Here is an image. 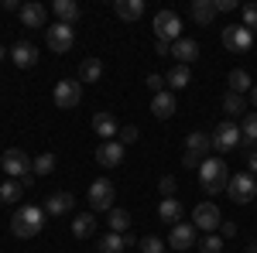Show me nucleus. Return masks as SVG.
<instances>
[{"label":"nucleus","mask_w":257,"mask_h":253,"mask_svg":"<svg viewBox=\"0 0 257 253\" xmlns=\"http://www.w3.org/2000/svg\"><path fill=\"white\" fill-rule=\"evenodd\" d=\"M41 226H45V209H38V205H21L18 212L11 215V233L18 236V239L38 236Z\"/></svg>","instance_id":"1"},{"label":"nucleus","mask_w":257,"mask_h":253,"mask_svg":"<svg viewBox=\"0 0 257 253\" xmlns=\"http://www.w3.org/2000/svg\"><path fill=\"white\" fill-rule=\"evenodd\" d=\"M199 185L209 195H226V185H230V171L219 157H206L202 168H199Z\"/></svg>","instance_id":"2"},{"label":"nucleus","mask_w":257,"mask_h":253,"mask_svg":"<svg viewBox=\"0 0 257 253\" xmlns=\"http://www.w3.org/2000/svg\"><path fill=\"white\" fill-rule=\"evenodd\" d=\"M223 45L233 55H247L254 48V31H247L243 24H230V28H223Z\"/></svg>","instance_id":"3"},{"label":"nucleus","mask_w":257,"mask_h":253,"mask_svg":"<svg viewBox=\"0 0 257 253\" xmlns=\"http://www.w3.org/2000/svg\"><path fill=\"white\" fill-rule=\"evenodd\" d=\"M155 35L161 41H168V45H175L182 38V18H178L175 11H158L155 14Z\"/></svg>","instance_id":"4"},{"label":"nucleus","mask_w":257,"mask_h":253,"mask_svg":"<svg viewBox=\"0 0 257 253\" xmlns=\"http://www.w3.org/2000/svg\"><path fill=\"white\" fill-rule=\"evenodd\" d=\"M113 181L110 178H96L93 185H89V205H93V212H110L113 209Z\"/></svg>","instance_id":"5"},{"label":"nucleus","mask_w":257,"mask_h":253,"mask_svg":"<svg viewBox=\"0 0 257 253\" xmlns=\"http://www.w3.org/2000/svg\"><path fill=\"white\" fill-rule=\"evenodd\" d=\"M226 195L233 198V202H240V205H247V202H254L257 195V181L254 175H230V185H226Z\"/></svg>","instance_id":"6"},{"label":"nucleus","mask_w":257,"mask_h":253,"mask_svg":"<svg viewBox=\"0 0 257 253\" xmlns=\"http://www.w3.org/2000/svg\"><path fill=\"white\" fill-rule=\"evenodd\" d=\"M0 168L7 171V178H14V181H21V178L31 175V161H28V154H24V151H18V147L4 151V157H0Z\"/></svg>","instance_id":"7"},{"label":"nucleus","mask_w":257,"mask_h":253,"mask_svg":"<svg viewBox=\"0 0 257 253\" xmlns=\"http://www.w3.org/2000/svg\"><path fill=\"white\" fill-rule=\"evenodd\" d=\"M45 41H48V48L55 52V55H65L72 45H76V35H72V24H52L48 31H45Z\"/></svg>","instance_id":"8"},{"label":"nucleus","mask_w":257,"mask_h":253,"mask_svg":"<svg viewBox=\"0 0 257 253\" xmlns=\"http://www.w3.org/2000/svg\"><path fill=\"white\" fill-rule=\"evenodd\" d=\"M52 99H55L59 110H72V106H79V99H82V86L76 79H62V82H55Z\"/></svg>","instance_id":"9"},{"label":"nucleus","mask_w":257,"mask_h":253,"mask_svg":"<svg viewBox=\"0 0 257 253\" xmlns=\"http://www.w3.org/2000/svg\"><path fill=\"white\" fill-rule=\"evenodd\" d=\"M233 147H240V127L233 120H223L216 127V134H213V151L226 154V151H233Z\"/></svg>","instance_id":"10"},{"label":"nucleus","mask_w":257,"mask_h":253,"mask_svg":"<svg viewBox=\"0 0 257 253\" xmlns=\"http://www.w3.org/2000/svg\"><path fill=\"white\" fill-rule=\"evenodd\" d=\"M192 226H196V229H202V233H213V229H219V209L213 205V202H202V205H196V212H192Z\"/></svg>","instance_id":"11"},{"label":"nucleus","mask_w":257,"mask_h":253,"mask_svg":"<svg viewBox=\"0 0 257 253\" xmlns=\"http://www.w3.org/2000/svg\"><path fill=\"white\" fill-rule=\"evenodd\" d=\"M168 243L175 246V253L196 246V226H192V222H175V226H172V233H168Z\"/></svg>","instance_id":"12"},{"label":"nucleus","mask_w":257,"mask_h":253,"mask_svg":"<svg viewBox=\"0 0 257 253\" xmlns=\"http://www.w3.org/2000/svg\"><path fill=\"white\" fill-rule=\"evenodd\" d=\"M96 161L103 164V168H117V164H123V144H120V140L99 144L96 147Z\"/></svg>","instance_id":"13"},{"label":"nucleus","mask_w":257,"mask_h":253,"mask_svg":"<svg viewBox=\"0 0 257 253\" xmlns=\"http://www.w3.org/2000/svg\"><path fill=\"white\" fill-rule=\"evenodd\" d=\"M21 24L24 28H45V18H48V11L41 7L38 0H28V4H21Z\"/></svg>","instance_id":"14"},{"label":"nucleus","mask_w":257,"mask_h":253,"mask_svg":"<svg viewBox=\"0 0 257 253\" xmlns=\"http://www.w3.org/2000/svg\"><path fill=\"white\" fill-rule=\"evenodd\" d=\"M93 134L103 137V144H106L110 137H117L120 134L117 117H113V113H106V110H103V113H93Z\"/></svg>","instance_id":"15"},{"label":"nucleus","mask_w":257,"mask_h":253,"mask_svg":"<svg viewBox=\"0 0 257 253\" xmlns=\"http://www.w3.org/2000/svg\"><path fill=\"white\" fill-rule=\"evenodd\" d=\"M11 62H14L18 69H31V65L38 62V48H35L31 41H18V45L11 48Z\"/></svg>","instance_id":"16"},{"label":"nucleus","mask_w":257,"mask_h":253,"mask_svg":"<svg viewBox=\"0 0 257 253\" xmlns=\"http://www.w3.org/2000/svg\"><path fill=\"white\" fill-rule=\"evenodd\" d=\"M72 205H76V198L65 192V188L62 192H52L45 198V212L48 215H65V212H72Z\"/></svg>","instance_id":"17"},{"label":"nucleus","mask_w":257,"mask_h":253,"mask_svg":"<svg viewBox=\"0 0 257 253\" xmlns=\"http://www.w3.org/2000/svg\"><path fill=\"white\" fill-rule=\"evenodd\" d=\"M172 55H175L178 65H189V62H196V59H199V41H192V38H178L175 45H172Z\"/></svg>","instance_id":"18"},{"label":"nucleus","mask_w":257,"mask_h":253,"mask_svg":"<svg viewBox=\"0 0 257 253\" xmlns=\"http://www.w3.org/2000/svg\"><path fill=\"white\" fill-rule=\"evenodd\" d=\"M127 246H134V236H120V233H106L99 239V253H123Z\"/></svg>","instance_id":"19"},{"label":"nucleus","mask_w":257,"mask_h":253,"mask_svg":"<svg viewBox=\"0 0 257 253\" xmlns=\"http://www.w3.org/2000/svg\"><path fill=\"white\" fill-rule=\"evenodd\" d=\"M175 110H178L175 106V93H158V96L151 99V113H155L158 120H168Z\"/></svg>","instance_id":"20"},{"label":"nucleus","mask_w":257,"mask_h":253,"mask_svg":"<svg viewBox=\"0 0 257 253\" xmlns=\"http://www.w3.org/2000/svg\"><path fill=\"white\" fill-rule=\"evenodd\" d=\"M240 147H257V110L254 113H247L243 123H240Z\"/></svg>","instance_id":"21"},{"label":"nucleus","mask_w":257,"mask_h":253,"mask_svg":"<svg viewBox=\"0 0 257 253\" xmlns=\"http://www.w3.org/2000/svg\"><path fill=\"white\" fill-rule=\"evenodd\" d=\"M213 18H216V0H192V21L196 24H213Z\"/></svg>","instance_id":"22"},{"label":"nucleus","mask_w":257,"mask_h":253,"mask_svg":"<svg viewBox=\"0 0 257 253\" xmlns=\"http://www.w3.org/2000/svg\"><path fill=\"white\" fill-rule=\"evenodd\" d=\"M113 11H117L120 21H141V14H144V0H117Z\"/></svg>","instance_id":"23"},{"label":"nucleus","mask_w":257,"mask_h":253,"mask_svg":"<svg viewBox=\"0 0 257 253\" xmlns=\"http://www.w3.org/2000/svg\"><path fill=\"white\" fill-rule=\"evenodd\" d=\"M93 233H96V219H93V212H79L76 219H72V236H76V239H89Z\"/></svg>","instance_id":"24"},{"label":"nucleus","mask_w":257,"mask_h":253,"mask_svg":"<svg viewBox=\"0 0 257 253\" xmlns=\"http://www.w3.org/2000/svg\"><path fill=\"white\" fill-rule=\"evenodd\" d=\"M158 215H161V222H172V226H175L178 219H182V202H178V198H161Z\"/></svg>","instance_id":"25"},{"label":"nucleus","mask_w":257,"mask_h":253,"mask_svg":"<svg viewBox=\"0 0 257 253\" xmlns=\"http://www.w3.org/2000/svg\"><path fill=\"white\" fill-rule=\"evenodd\" d=\"M52 11L59 14L62 24H72V21L79 18V4H76V0H55V4H52Z\"/></svg>","instance_id":"26"},{"label":"nucleus","mask_w":257,"mask_h":253,"mask_svg":"<svg viewBox=\"0 0 257 253\" xmlns=\"http://www.w3.org/2000/svg\"><path fill=\"white\" fill-rule=\"evenodd\" d=\"M185 151H192V154L206 157L209 151H213V137H206V134H189V140H185Z\"/></svg>","instance_id":"27"},{"label":"nucleus","mask_w":257,"mask_h":253,"mask_svg":"<svg viewBox=\"0 0 257 253\" xmlns=\"http://www.w3.org/2000/svg\"><path fill=\"white\" fill-rule=\"evenodd\" d=\"M226 82H230V93H247V89H250V86H254V79L247 76V69H233V72H230V76H226Z\"/></svg>","instance_id":"28"},{"label":"nucleus","mask_w":257,"mask_h":253,"mask_svg":"<svg viewBox=\"0 0 257 253\" xmlns=\"http://www.w3.org/2000/svg\"><path fill=\"white\" fill-rule=\"evenodd\" d=\"M99 76H103V62H99V59H82L79 82H99Z\"/></svg>","instance_id":"29"},{"label":"nucleus","mask_w":257,"mask_h":253,"mask_svg":"<svg viewBox=\"0 0 257 253\" xmlns=\"http://www.w3.org/2000/svg\"><path fill=\"white\" fill-rule=\"evenodd\" d=\"M165 82L172 86V93H175V89H185V86L192 82V72H189V65H175V69L168 72V79H165Z\"/></svg>","instance_id":"30"},{"label":"nucleus","mask_w":257,"mask_h":253,"mask_svg":"<svg viewBox=\"0 0 257 253\" xmlns=\"http://www.w3.org/2000/svg\"><path fill=\"white\" fill-rule=\"evenodd\" d=\"M52 171H55V154L52 151H45L31 161V175H52Z\"/></svg>","instance_id":"31"},{"label":"nucleus","mask_w":257,"mask_h":253,"mask_svg":"<svg viewBox=\"0 0 257 253\" xmlns=\"http://www.w3.org/2000/svg\"><path fill=\"white\" fill-rule=\"evenodd\" d=\"M21 195H24V188H21V181H14V178H7V181L0 185V202H7V205L18 202Z\"/></svg>","instance_id":"32"},{"label":"nucleus","mask_w":257,"mask_h":253,"mask_svg":"<svg viewBox=\"0 0 257 253\" xmlns=\"http://www.w3.org/2000/svg\"><path fill=\"white\" fill-rule=\"evenodd\" d=\"M106 222H110V233H123L131 226V212L127 209H110V219Z\"/></svg>","instance_id":"33"},{"label":"nucleus","mask_w":257,"mask_h":253,"mask_svg":"<svg viewBox=\"0 0 257 253\" xmlns=\"http://www.w3.org/2000/svg\"><path fill=\"white\" fill-rule=\"evenodd\" d=\"M223 110H226V120L243 117V96H237V93H226V96H223Z\"/></svg>","instance_id":"34"},{"label":"nucleus","mask_w":257,"mask_h":253,"mask_svg":"<svg viewBox=\"0 0 257 253\" xmlns=\"http://www.w3.org/2000/svg\"><path fill=\"white\" fill-rule=\"evenodd\" d=\"M240 11H243V28L247 31H257V4H243Z\"/></svg>","instance_id":"35"},{"label":"nucleus","mask_w":257,"mask_h":253,"mask_svg":"<svg viewBox=\"0 0 257 253\" xmlns=\"http://www.w3.org/2000/svg\"><path fill=\"white\" fill-rule=\"evenodd\" d=\"M141 253H165V243H161L158 236H144L141 239Z\"/></svg>","instance_id":"36"},{"label":"nucleus","mask_w":257,"mask_h":253,"mask_svg":"<svg viewBox=\"0 0 257 253\" xmlns=\"http://www.w3.org/2000/svg\"><path fill=\"white\" fill-rule=\"evenodd\" d=\"M202 253H219L223 250V236H202Z\"/></svg>","instance_id":"37"},{"label":"nucleus","mask_w":257,"mask_h":253,"mask_svg":"<svg viewBox=\"0 0 257 253\" xmlns=\"http://www.w3.org/2000/svg\"><path fill=\"white\" fill-rule=\"evenodd\" d=\"M120 144H123V147H127V144H134V140H138V127H120Z\"/></svg>","instance_id":"38"},{"label":"nucleus","mask_w":257,"mask_h":253,"mask_svg":"<svg viewBox=\"0 0 257 253\" xmlns=\"http://www.w3.org/2000/svg\"><path fill=\"white\" fill-rule=\"evenodd\" d=\"M144 82H148V89H151V93H155V96H158V93H165V89H161V86H165V79H161L158 72H151V76L144 79Z\"/></svg>","instance_id":"39"},{"label":"nucleus","mask_w":257,"mask_h":253,"mask_svg":"<svg viewBox=\"0 0 257 253\" xmlns=\"http://www.w3.org/2000/svg\"><path fill=\"white\" fill-rule=\"evenodd\" d=\"M202 161H206V157L192 154V151H185V154H182V164H185V168H202Z\"/></svg>","instance_id":"40"},{"label":"nucleus","mask_w":257,"mask_h":253,"mask_svg":"<svg viewBox=\"0 0 257 253\" xmlns=\"http://www.w3.org/2000/svg\"><path fill=\"white\" fill-rule=\"evenodd\" d=\"M161 192H165V198H175V178L172 175L161 178Z\"/></svg>","instance_id":"41"},{"label":"nucleus","mask_w":257,"mask_h":253,"mask_svg":"<svg viewBox=\"0 0 257 253\" xmlns=\"http://www.w3.org/2000/svg\"><path fill=\"white\" fill-rule=\"evenodd\" d=\"M219 236H223V239H233V236H237V226H233V222H219Z\"/></svg>","instance_id":"42"},{"label":"nucleus","mask_w":257,"mask_h":253,"mask_svg":"<svg viewBox=\"0 0 257 253\" xmlns=\"http://www.w3.org/2000/svg\"><path fill=\"white\" fill-rule=\"evenodd\" d=\"M237 7H240L237 0H216V14L219 11H237Z\"/></svg>","instance_id":"43"},{"label":"nucleus","mask_w":257,"mask_h":253,"mask_svg":"<svg viewBox=\"0 0 257 253\" xmlns=\"http://www.w3.org/2000/svg\"><path fill=\"white\" fill-rule=\"evenodd\" d=\"M155 52H158V55H172V45L161 41V38H155Z\"/></svg>","instance_id":"44"},{"label":"nucleus","mask_w":257,"mask_h":253,"mask_svg":"<svg viewBox=\"0 0 257 253\" xmlns=\"http://www.w3.org/2000/svg\"><path fill=\"white\" fill-rule=\"evenodd\" d=\"M0 11H21V4H18V0H4V4H0Z\"/></svg>","instance_id":"45"},{"label":"nucleus","mask_w":257,"mask_h":253,"mask_svg":"<svg viewBox=\"0 0 257 253\" xmlns=\"http://www.w3.org/2000/svg\"><path fill=\"white\" fill-rule=\"evenodd\" d=\"M247 168H250V171H257V147L250 151V157H247Z\"/></svg>","instance_id":"46"},{"label":"nucleus","mask_w":257,"mask_h":253,"mask_svg":"<svg viewBox=\"0 0 257 253\" xmlns=\"http://www.w3.org/2000/svg\"><path fill=\"white\" fill-rule=\"evenodd\" d=\"M250 99H254V110H257V86L250 89Z\"/></svg>","instance_id":"47"},{"label":"nucleus","mask_w":257,"mask_h":253,"mask_svg":"<svg viewBox=\"0 0 257 253\" xmlns=\"http://www.w3.org/2000/svg\"><path fill=\"white\" fill-rule=\"evenodd\" d=\"M247 253H257V243H250V246H247Z\"/></svg>","instance_id":"48"},{"label":"nucleus","mask_w":257,"mask_h":253,"mask_svg":"<svg viewBox=\"0 0 257 253\" xmlns=\"http://www.w3.org/2000/svg\"><path fill=\"white\" fill-rule=\"evenodd\" d=\"M4 55H7V48H4V45H0V62H4Z\"/></svg>","instance_id":"49"}]
</instances>
